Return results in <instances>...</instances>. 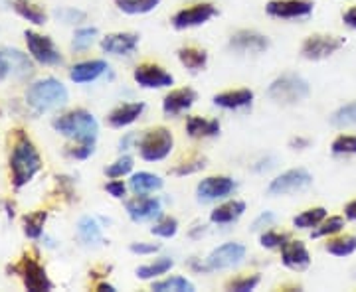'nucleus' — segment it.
<instances>
[{
    "label": "nucleus",
    "instance_id": "nucleus-1",
    "mask_svg": "<svg viewBox=\"0 0 356 292\" xmlns=\"http://www.w3.org/2000/svg\"><path fill=\"white\" fill-rule=\"evenodd\" d=\"M40 166H42V160H40L38 151H36L34 144L18 130V139L14 142L13 156H10L14 186H16V188L26 186L30 180L34 178V174L38 172Z\"/></svg>",
    "mask_w": 356,
    "mask_h": 292
},
{
    "label": "nucleus",
    "instance_id": "nucleus-2",
    "mask_svg": "<svg viewBox=\"0 0 356 292\" xmlns=\"http://www.w3.org/2000/svg\"><path fill=\"white\" fill-rule=\"evenodd\" d=\"M67 99H70V95H67L64 83L58 79H51V77L36 81L26 93V103L36 113H46V111H54L58 107H64Z\"/></svg>",
    "mask_w": 356,
    "mask_h": 292
},
{
    "label": "nucleus",
    "instance_id": "nucleus-3",
    "mask_svg": "<svg viewBox=\"0 0 356 292\" xmlns=\"http://www.w3.org/2000/svg\"><path fill=\"white\" fill-rule=\"evenodd\" d=\"M54 128L58 132H62L64 137L76 139L79 142H95L99 125L95 121V117L83 109H77L72 113H65L64 117L54 121Z\"/></svg>",
    "mask_w": 356,
    "mask_h": 292
},
{
    "label": "nucleus",
    "instance_id": "nucleus-4",
    "mask_svg": "<svg viewBox=\"0 0 356 292\" xmlns=\"http://www.w3.org/2000/svg\"><path fill=\"white\" fill-rule=\"evenodd\" d=\"M309 93H311V87H309L307 79L297 74H285V76L277 77L267 87V97L273 101L283 103V105H295V103L303 101L309 97Z\"/></svg>",
    "mask_w": 356,
    "mask_h": 292
},
{
    "label": "nucleus",
    "instance_id": "nucleus-5",
    "mask_svg": "<svg viewBox=\"0 0 356 292\" xmlns=\"http://www.w3.org/2000/svg\"><path fill=\"white\" fill-rule=\"evenodd\" d=\"M172 135L170 130L165 127L153 128L149 130L139 142L140 156L147 160V162H159V160H165L166 156L172 151Z\"/></svg>",
    "mask_w": 356,
    "mask_h": 292
},
{
    "label": "nucleus",
    "instance_id": "nucleus-6",
    "mask_svg": "<svg viewBox=\"0 0 356 292\" xmlns=\"http://www.w3.org/2000/svg\"><path fill=\"white\" fill-rule=\"evenodd\" d=\"M313 184V176L311 172H307L305 168H295V170H287L275 180H271L267 194L269 196H285V194H293V191H303Z\"/></svg>",
    "mask_w": 356,
    "mask_h": 292
},
{
    "label": "nucleus",
    "instance_id": "nucleus-7",
    "mask_svg": "<svg viewBox=\"0 0 356 292\" xmlns=\"http://www.w3.org/2000/svg\"><path fill=\"white\" fill-rule=\"evenodd\" d=\"M344 44H346V40L341 38V36H321V34H315V36L305 40V44L301 48V53L307 60L318 62V60L331 58L332 53H337Z\"/></svg>",
    "mask_w": 356,
    "mask_h": 292
},
{
    "label": "nucleus",
    "instance_id": "nucleus-8",
    "mask_svg": "<svg viewBox=\"0 0 356 292\" xmlns=\"http://www.w3.org/2000/svg\"><path fill=\"white\" fill-rule=\"evenodd\" d=\"M245 257V247L240 243H224L214 249L206 259V270H220V268L236 267Z\"/></svg>",
    "mask_w": 356,
    "mask_h": 292
},
{
    "label": "nucleus",
    "instance_id": "nucleus-9",
    "mask_svg": "<svg viewBox=\"0 0 356 292\" xmlns=\"http://www.w3.org/2000/svg\"><path fill=\"white\" fill-rule=\"evenodd\" d=\"M26 44L32 58L42 65H58L62 64V55L56 50L54 42L48 36H40L36 32H26Z\"/></svg>",
    "mask_w": 356,
    "mask_h": 292
},
{
    "label": "nucleus",
    "instance_id": "nucleus-10",
    "mask_svg": "<svg viewBox=\"0 0 356 292\" xmlns=\"http://www.w3.org/2000/svg\"><path fill=\"white\" fill-rule=\"evenodd\" d=\"M14 270H18V273L22 275L24 286L28 291L38 292L51 291V289H54V284H51V280L48 279L46 270L40 267V263L36 259H32V257H28V255L20 261V265L14 268Z\"/></svg>",
    "mask_w": 356,
    "mask_h": 292
},
{
    "label": "nucleus",
    "instance_id": "nucleus-11",
    "mask_svg": "<svg viewBox=\"0 0 356 292\" xmlns=\"http://www.w3.org/2000/svg\"><path fill=\"white\" fill-rule=\"evenodd\" d=\"M313 2L311 0H271L267 2L266 10L273 18H305L313 12Z\"/></svg>",
    "mask_w": 356,
    "mask_h": 292
},
{
    "label": "nucleus",
    "instance_id": "nucleus-12",
    "mask_svg": "<svg viewBox=\"0 0 356 292\" xmlns=\"http://www.w3.org/2000/svg\"><path fill=\"white\" fill-rule=\"evenodd\" d=\"M216 12V6H212V4H194L191 8H184V10L175 14L172 26L177 30H186V28H194V26H202L210 18H214Z\"/></svg>",
    "mask_w": 356,
    "mask_h": 292
},
{
    "label": "nucleus",
    "instance_id": "nucleus-13",
    "mask_svg": "<svg viewBox=\"0 0 356 292\" xmlns=\"http://www.w3.org/2000/svg\"><path fill=\"white\" fill-rule=\"evenodd\" d=\"M133 79L139 83L140 87H147V89H161V87H170L172 85V76L166 74L161 65L154 64H143L135 69Z\"/></svg>",
    "mask_w": 356,
    "mask_h": 292
},
{
    "label": "nucleus",
    "instance_id": "nucleus-14",
    "mask_svg": "<svg viewBox=\"0 0 356 292\" xmlns=\"http://www.w3.org/2000/svg\"><path fill=\"white\" fill-rule=\"evenodd\" d=\"M234 190H236V182L228 176H210L198 184L196 194L200 202H214L229 196Z\"/></svg>",
    "mask_w": 356,
    "mask_h": 292
},
{
    "label": "nucleus",
    "instance_id": "nucleus-15",
    "mask_svg": "<svg viewBox=\"0 0 356 292\" xmlns=\"http://www.w3.org/2000/svg\"><path fill=\"white\" fill-rule=\"evenodd\" d=\"M281 259L283 265L293 270H303L311 265V255L307 251L303 241H287L281 245Z\"/></svg>",
    "mask_w": 356,
    "mask_h": 292
},
{
    "label": "nucleus",
    "instance_id": "nucleus-16",
    "mask_svg": "<svg viewBox=\"0 0 356 292\" xmlns=\"http://www.w3.org/2000/svg\"><path fill=\"white\" fill-rule=\"evenodd\" d=\"M229 48L236 51H266L269 48V40L252 30H242L229 38Z\"/></svg>",
    "mask_w": 356,
    "mask_h": 292
},
{
    "label": "nucleus",
    "instance_id": "nucleus-17",
    "mask_svg": "<svg viewBox=\"0 0 356 292\" xmlns=\"http://www.w3.org/2000/svg\"><path fill=\"white\" fill-rule=\"evenodd\" d=\"M137 46H139V36L137 34H127V32L109 34L102 42L103 51L115 53V55H127L131 51L137 50Z\"/></svg>",
    "mask_w": 356,
    "mask_h": 292
},
{
    "label": "nucleus",
    "instance_id": "nucleus-18",
    "mask_svg": "<svg viewBox=\"0 0 356 292\" xmlns=\"http://www.w3.org/2000/svg\"><path fill=\"white\" fill-rule=\"evenodd\" d=\"M127 214L133 221H149L161 216V202L156 198H135L127 202Z\"/></svg>",
    "mask_w": 356,
    "mask_h": 292
},
{
    "label": "nucleus",
    "instance_id": "nucleus-19",
    "mask_svg": "<svg viewBox=\"0 0 356 292\" xmlns=\"http://www.w3.org/2000/svg\"><path fill=\"white\" fill-rule=\"evenodd\" d=\"M196 101V93L192 89H177L172 93H168L163 101V109H165L166 114L175 117V114L184 113L186 109H191L192 105Z\"/></svg>",
    "mask_w": 356,
    "mask_h": 292
},
{
    "label": "nucleus",
    "instance_id": "nucleus-20",
    "mask_svg": "<svg viewBox=\"0 0 356 292\" xmlns=\"http://www.w3.org/2000/svg\"><path fill=\"white\" fill-rule=\"evenodd\" d=\"M109 67L103 60H93V62H83V64H77L72 67L70 71V79L76 81V83H91L95 81L97 77H102Z\"/></svg>",
    "mask_w": 356,
    "mask_h": 292
},
{
    "label": "nucleus",
    "instance_id": "nucleus-21",
    "mask_svg": "<svg viewBox=\"0 0 356 292\" xmlns=\"http://www.w3.org/2000/svg\"><path fill=\"white\" fill-rule=\"evenodd\" d=\"M145 111V105L143 103H125L121 107H117L115 111L109 114V125L117 128H123L135 123L140 117V113Z\"/></svg>",
    "mask_w": 356,
    "mask_h": 292
},
{
    "label": "nucleus",
    "instance_id": "nucleus-22",
    "mask_svg": "<svg viewBox=\"0 0 356 292\" xmlns=\"http://www.w3.org/2000/svg\"><path fill=\"white\" fill-rule=\"evenodd\" d=\"M252 101H254V93L250 89L226 91L214 97V105L222 109H242V107L252 105Z\"/></svg>",
    "mask_w": 356,
    "mask_h": 292
},
{
    "label": "nucleus",
    "instance_id": "nucleus-23",
    "mask_svg": "<svg viewBox=\"0 0 356 292\" xmlns=\"http://www.w3.org/2000/svg\"><path fill=\"white\" fill-rule=\"evenodd\" d=\"M243 212H245V203L234 200V202H228L224 203V205H220V207H216L210 214V221L212 223H220V225L234 223V221H238L243 216Z\"/></svg>",
    "mask_w": 356,
    "mask_h": 292
},
{
    "label": "nucleus",
    "instance_id": "nucleus-24",
    "mask_svg": "<svg viewBox=\"0 0 356 292\" xmlns=\"http://www.w3.org/2000/svg\"><path fill=\"white\" fill-rule=\"evenodd\" d=\"M77 237L83 245H102L103 233L99 223L93 217H81L77 223Z\"/></svg>",
    "mask_w": 356,
    "mask_h": 292
},
{
    "label": "nucleus",
    "instance_id": "nucleus-25",
    "mask_svg": "<svg viewBox=\"0 0 356 292\" xmlns=\"http://www.w3.org/2000/svg\"><path fill=\"white\" fill-rule=\"evenodd\" d=\"M186 132L192 139H206V137H214L220 132V123L218 121H208L202 117H191L186 123Z\"/></svg>",
    "mask_w": 356,
    "mask_h": 292
},
{
    "label": "nucleus",
    "instance_id": "nucleus-26",
    "mask_svg": "<svg viewBox=\"0 0 356 292\" xmlns=\"http://www.w3.org/2000/svg\"><path fill=\"white\" fill-rule=\"evenodd\" d=\"M6 51V58L10 62V74L18 77V79H26L34 74V67L32 62L28 60V55L18 50H4Z\"/></svg>",
    "mask_w": 356,
    "mask_h": 292
},
{
    "label": "nucleus",
    "instance_id": "nucleus-27",
    "mask_svg": "<svg viewBox=\"0 0 356 292\" xmlns=\"http://www.w3.org/2000/svg\"><path fill=\"white\" fill-rule=\"evenodd\" d=\"M129 186H131V190L137 191V194H149V191L161 190L163 188V180L151 174V172H139V174H135L131 178Z\"/></svg>",
    "mask_w": 356,
    "mask_h": 292
},
{
    "label": "nucleus",
    "instance_id": "nucleus-28",
    "mask_svg": "<svg viewBox=\"0 0 356 292\" xmlns=\"http://www.w3.org/2000/svg\"><path fill=\"white\" fill-rule=\"evenodd\" d=\"M178 60L186 69L198 71L208 62V53L204 50H196V48H182V50H178Z\"/></svg>",
    "mask_w": 356,
    "mask_h": 292
},
{
    "label": "nucleus",
    "instance_id": "nucleus-29",
    "mask_svg": "<svg viewBox=\"0 0 356 292\" xmlns=\"http://www.w3.org/2000/svg\"><path fill=\"white\" fill-rule=\"evenodd\" d=\"M14 10L20 14L22 18H26L28 22H32V24H46V12L40 6L32 4L30 0H16Z\"/></svg>",
    "mask_w": 356,
    "mask_h": 292
},
{
    "label": "nucleus",
    "instance_id": "nucleus-30",
    "mask_svg": "<svg viewBox=\"0 0 356 292\" xmlns=\"http://www.w3.org/2000/svg\"><path fill=\"white\" fill-rule=\"evenodd\" d=\"M172 267H175V261L168 259V257H163V259H156L151 265H145V267L137 268V277L143 280L154 279V277H161V275L168 273Z\"/></svg>",
    "mask_w": 356,
    "mask_h": 292
},
{
    "label": "nucleus",
    "instance_id": "nucleus-31",
    "mask_svg": "<svg viewBox=\"0 0 356 292\" xmlns=\"http://www.w3.org/2000/svg\"><path fill=\"white\" fill-rule=\"evenodd\" d=\"M331 125L337 128L353 127V125H356V101L346 103L343 107H339V109L331 114Z\"/></svg>",
    "mask_w": 356,
    "mask_h": 292
},
{
    "label": "nucleus",
    "instance_id": "nucleus-32",
    "mask_svg": "<svg viewBox=\"0 0 356 292\" xmlns=\"http://www.w3.org/2000/svg\"><path fill=\"white\" fill-rule=\"evenodd\" d=\"M117 8L127 14H147L154 10L161 0H115Z\"/></svg>",
    "mask_w": 356,
    "mask_h": 292
},
{
    "label": "nucleus",
    "instance_id": "nucleus-33",
    "mask_svg": "<svg viewBox=\"0 0 356 292\" xmlns=\"http://www.w3.org/2000/svg\"><path fill=\"white\" fill-rule=\"evenodd\" d=\"M323 219H327V209H325V207H311V209L303 212L301 216L295 217V219H293V225L299 229L317 227Z\"/></svg>",
    "mask_w": 356,
    "mask_h": 292
},
{
    "label": "nucleus",
    "instance_id": "nucleus-34",
    "mask_svg": "<svg viewBox=\"0 0 356 292\" xmlns=\"http://www.w3.org/2000/svg\"><path fill=\"white\" fill-rule=\"evenodd\" d=\"M153 291L156 292H192L194 284L184 277H172V279L159 280L153 284Z\"/></svg>",
    "mask_w": 356,
    "mask_h": 292
},
{
    "label": "nucleus",
    "instance_id": "nucleus-35",
    "mask_svg": "<svg viewBox=\"0 0 356 292\" xmlns=\"http://www.w3.org/2000/svg\"><path fill=\"white\" fill-rule=\"evenodd\" d=\"M327 251L334 257H348L356 251V237L355 235H344L339 239H331L327 243Z\"/></svg>",
    "mask_w": 356,
    "mask_h": 292
},
{
    "label": "nucleus",
    "instance_id": "nucleus-36",
    "mask_svg": "<svg viewBox=\"0 0 356 292\" xmlns=\"http://www.w3.org/2000/svg\"><path fill=\"white\" fill-rule=\"evenodd\" d=\"M344 229V219L343 217H329V219H323L321 223L317 225V229L311 233V237H331L334 233H341Z\"/></svg>",
    "mask_w": 356,
    "mask_h": 292
},
{
    "label": "nucleus",
    "instance_id": "nucleus-37",
    "mask_svg": "<svg viewBox=\"0 0 356 292\" xmlns=\"http://www.w3.org/2000/svg\"><path fill=\"white\" fill-rule=\"evenodd\" d=\"M46 217H48L46 212H36V214H32V216H26L24 219L26 235H28V237H32V239H38L40 235H42V231H44Z\"/></svg>",
    "mask_w": 356,
    "mask_h": 292
},
{
    "label": "nucleus",
    "instance_id": "nucleus-38",
    "mask_svg": "<svg viewBox=\"0 0 356 292\" xmlns=\"http://www.w3.org/2000/svg\"><path fill=\"white\" fill-rule=\"evenodd\" d=\"M95 38H97V28H81L76 32L72 46H74V50H88L95 42Z\"/></svg>",
    "mask_w": 356,
    "mask_h": 292
},
{
    "label": "nucleus",
    "instance_id": "nucleus-39",
    "mask_svg": "<svg viewBox=\"0 0 356 292\" xmlns=\"http://www.w3.org/2000/svg\"><path fill=\"white\" fill-rule=\"evenodd\" d=\"M332 154H356V137L341 135L332 140Z\"/></svg>",
    "mask_w": 356,
    "mask_h": 292
},
{
    "label": "nucleus",
    "instance_id": "nucleus-40",
    "mask_svg": "<svg viewBox=\"0 0 356 292\" xmlns=\"http://www.w3.org/2000/svg\"><path fill=\"white\" fill-rule=\"evenodd\" d=\"M133 170V158L131 156H123L119 158L115 164H111L109 168H105V174L109 178H123L125 174H129Z\"/></svg>",
    "mask_w": 356,
    "mask_h": 292
},
{
    "label": "nucleus",
    "instance_id": "nucleus-41",
    "mask_svg": "<svg viewBox=\"0 0 356 292\" xmlns=\"http://www.w3.org/2000/svg\"><path fill=\"white\" fill-rule=\"evenodd\" d=\"M177 231H178V221L175 219V217H166V219L159 221V223L151 229V233H153V235H156V237H165V239H168V237H175V235H177Z\"/></svg>",
    "mask_w": 356,
    "mask_h": 292
},
{
    "label": "nucleus",
    "instance_id": "nucleus-42",
    "mask_svg": "<svg viewBox=\"0 0 356 292\" xmlns=\"http://www.w3.org/2000/svg\"><path fill=\"white\" fill-rule=\"evenodd\" d=\"M259 284V277L254 275V277H242V279H236L228 282V291H234V292H250L254 291L255 286Z\"/></svg>",
    "mask_w": 356,
    "mask_h": 292
},
{
    "label": "nucleus",
    "instance_id": "nucleus-43",
    "mask_svg": "<svg viewBox=\"0 0 356 292\" xmlns=\"http://www.w3.org/2000/svg\"><path fill=\"white\" fill-rule=\"evenodd\" d=\"M56 18H60L65 24H77L86 20V12L76 8H64V10H56Z\"/></svg>",
    "mask_w": 356,
    "mask_h": 292
},
{
    "label": "nucleus",
    "instance_id": "nucleus-44",
    "mask_svg": "<svg viewBox=\"0 0 356 292\" xmlns=\"http://www.w3.org/2000/svg\"><path fill=\"white\" fill-rule=\"evenodd\" d=\"M289 237L287 235H283V233H275V231H266L264 235H261V245L267 247V249H275V247H281L283 243L287 241Z\"/></svg>",
    "mask_w": 356,
    "mask_h": 292
},
{
    "label": "nucleus",
    "instance_id": "nucleus-45",
    "mask_svg": "<svg viewBox=\"0 0 356 292\" xmlns=\"http://www.w3.org/2000/svg\"><path fill=\"white\" fill-rule=\"evenodd\" d=\"M204 162H206V160H192V162H184V164H180L177 168V170H175V174H178V176H186V174H192V172H198V170H202L204 166Z\"/></svg>",
    "mask_w": 356,
    "mask_h": 292
},
{
    "label": "nucleus",
    "instance_id": "nucleus-46",
    "mask_svg": "<svg viewBox=\"0 0 356 292\" xmlns=\"http://www.w3.org/2000/svg\"><path fill=\"white\" fill-rule=\"evenodd\" d=\"M93 151H95L93 148V142H81L79 146L70 151V156H74L77 160H86V158H89L93 154Z\"/></svg>",
    "mask_w": 356,
    "mask_h": 292
},
{
    "label": "nucleus",
    "instance_id": "nucleus-47",
    "mask_svg": "<svg viewBox=\"0 0 356 292\" xmlns=\"http://www.w3.org/2000/svg\"><path fill=\"white\" fill-rule=\"evenodd\" d=\"M161 249L156 243H131V251L137 255H153Z\"/></svg>",
    "mask_w": 356,
    "mask_h": 292
},
{
    "label": "nucleus",
    "instance_id": "nucleus-48",
    "mask_svg": "<svg viewBox=\"0 0 356 292\" xmlns=\"http://www.w3.org/2000/svg\"><path fill=\"white\" fill-rule=\"evenodd\" d=\"M105 190L109 191L113 198H123L125 191H127V186L123 184V180H113V182H109V184L105 186Z\"/></svg>",
    "mask_w": 356,
    "mask_h": 292
},
{
    "label": "nucleus",
    "instance_id": "nucleus-49",
    "mask_svg": "<svg viewBox=\"0 0 356 292\" xmlns=\"http://www.w3.org/2000/svg\"><path fill=\"white\" fill-rule=\"evenodd\" d=\"M273 221H275V216H273L271 212H266V214H261V216L255 219L254 225H252V229H254V231L266 229V227H269V225H271Z\"/></svg>",
    "mask_w": 356,
    "mask_h": 292
},
{
    "label": "nucleus",
    "instance_id": "nucleus-50",
    "mask_svg": "<svg viewBox=\"0 0 356 292\" xmlns=\"http://www.w3.org/2000/svg\"><path fill=\"white\" fill-rule=\"evenodd\" d=\"M10 74V62L6 58V51H0V81Z\"/></svg>",
    "mask_w": 356,
    "mask_h": 292
},
{
    "label": "nucleus",
    "instance_id": "nucleus-51",
    "mask_svg": "<svg viewBox=\"0 0 356 292\" xmlns=\"http://www.w3.org/2000/svg\"><path fill=\"white\" fill-rule=\"evenodd\" d=\"M343 20H344V24L348 26V28H355L356 30V6L348 8V10L344 12Z\"/></svg>",
    "mask_w": 356,
    "mask_h": 292
},
{
    "label": "nucleus",
    "instance_id": "nucleus-52",
    "mask_svg": "<svg viewBox=\"0 0 356 292\" xmlns=\"http://www.w3.org/2000/svg\"><path fill=\"white\" fill-rule=\"evenodd\" d=\"M344 216H346V219H353V221H356V200H353L350 203H346V207H344Z\"/></svg>",
    "mask_w": 356,
    "mask_h": 292
},
{
    "label": "nucleus",
    "instance_id": "nucleus-53",
    "mask_svg": "<svg viewBox=\"0 0 356 292\" xmlns=\"http://www.w3.org/2000/svg\"><path fill=\"white\" fill-rule=\"evenodd\" d=\"M309 146V140L307 139H293L291 148H307Z\"/></svg>",
    "mask_w": 356,
    "mask_h": 292
},
{
    "label": "nucleus",
    "instance_id": "nucleus-54",
    "mask_svg": "<svg viewBox=\"0 0 356 292\" xmlns=\"http://www.w3.org/2000/svg\"><path fill=\"white\" fill-rule=\"evenodd\" d=\"M97 291H109V292H115V286H111V284H105V282H103V284H99V286H97Z\"/></svg>",
    "mask_w": 356,
    "mask_h": 292
}]
</instances>
